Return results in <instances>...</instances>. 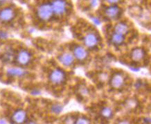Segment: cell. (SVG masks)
<instances>
[{"instance_id": "6da1fadb", "label": "cell", "mask_w": 151, "mask_h": 124, "mask_svg": "<svg viewBox=\"0 0 151 124\" xmlns=\"http://www.w3.org/2000/svg\"><path fill=\"white\" fill-rule=\"evenodd\" d=\"M53 12L51 6L49 4H44L37 9V16L42 20H49L51 17Z\"/></svg>"}, {"instance_id": "7a4b0ae2", "label": "cell", "mask_w": 151, "mask_h": 124, "mask_svg": "<svg viewBox=\"0 0 151 124\" xmlns=\"http://www.w3.org/2000/svg\"><path fill=\"white\" fill-rule=\"evenodd\" d=\"M51 6L53 12L58 15L64 14L67 11V3L65 0H53Z\"/></svg>"}, {"instance_id": "3957f363", "label": "cell", "mask_w": 151, "mask_h": 124, "mask_svg": "<svg viewBox=\"0 0 151 124\" xmlns=\"http://www.w3.org/2000/svg\"><path fill=\"white\" fill-rule=\"evenodd\" d=\"M65 79V74L61 69H55L50 74L49 80L52 83L55 85L61 84Z\"/></svg>"}, {"instance_id": "277c9868", "label": "cell", "mask_w": 151, "mask_h": 124, "mask_svg": "<svg viewBox=\"0 0 151 124\" xmlns=\"http://www.w3.org/2000/svg\"><path fill=\"white\" fill-rule=\"evenodd\" d=\"M83 41H84L85 46L88 47V48L93 49L98 45L99 39L96 33L90 32L85 35L84 39H83Z\"/></svg>"}, {"instance_id": "5b68a950", "label": "cell", "mask_w": 151, "mask_h": 124, "mask_svg": "<svg viewBox=\"0 0 151 124\" xmlns=\"http://www.w3.org/2000/svg\"><path fill=\"white\" fill-rule=\"evenodd\" d=\"M31 59V53L27 50H21L18 53L17 62L20 65H27L29 63Z\"/></svg>"}, {"instance_id": "8992f818", "label": "cell", "mask_w": 151, "mask_h": 124, "mask_svg": "<svg viewBox=\"0 0 151 124\" xmlns=\"http://www.w3.org/2000/svg\"><path fill=\"white\" fill-rule=\"evenodd\" d=\"M14 17L15 12L11 8H6L0 11V20L1 22H10L13 19Z\"/></svg>"}, {"instance_id": "52a82bcc", "label": "cell", "mask_w": 151, "mask_h": 124, "mask_svg": "<svg viewBox=\"0 0 151 124\" xmlns=\"http://www.w3.org/2000/svg\"><path fill=\"white\" fill-rule=\"evenodd\" d=\"M12 121L15 124H22L27 120V113L23 110H18L12 116Z\"/></svg>"}, {"instance_id": "ba28073f", "label": "cell", "mask_w": 151, "mask_h": 124, "mask_svg": "<svg viewBox=\"0 0 151 124\" xmlns=\"http://www.w3.org/2000/svg\"><path fill=\"white\" fill-rule=\"evenodd\" d=\"M124 83V78L121 74H115L110 81L111 86L114 89H119L123 86Z\"/></svg>"}, {"instance_id": "9c48e42d", "label": "cell", "mask_w": 151, "mask_h": 124, "mask_svg": "<svg viewBox=\"0 0 151 124\" xmlns=\"http://www.w3.org/2000/svg\"><path fill=\"white\" fill-rule=\"evenodd\" d=\"M73 55L75 58L78 60L83 61L85 60L88 55V53L86 50L81 46H76L73 49Z\"/></svg>"}, {"instance_id": "30bf717a", "label": "cell", "mask_w": 151, "mask_h": 124, "mask_svg": "<svg viewBox=\"0 0 151 124\" xmlns=\"http://www.w3.org/2000/svg\"><path fill=\"white\" fill-rule=\"evenodd\" d=\"M59 60L65 66H71L73 63V56L69 53H64L59 56Z\"/></svg>"}, {"instance_id": "8fae6325", "label": "cell", "mask_w": 151, "mask_h": 124, "mask_svg": "<svg viewBox=\"0 0 151 124\" xmlns=\"http://www.w3.org/2000/svg\"><path fill=\"white\" fill-rule=\"evenodd\" d=\"M105 13H106L107 17L111 19H114L116 18L120 13V9L117 6H110L106 10Z\"/></svg>"}, {"instance_id": "7c38bea8", "label": "cell", "mask_w": 151, "mask_h": 124, "mask_svg": "<svg viewBox=\"0 0 151 124\" xmlns=\"http://www.w3.org/2000/svg\"><path fill=\"white\" fill-rule=\"evenodd\" d=\"M144 50L141 48H136L135 49H134L132 51V53H131V58L132 59L134 60V61L138 62V61H141L143 58H144Z\"/></svg>"}, {"instance_id": "4fadbf2b", "label": "cell", "mask_w": 151, "mask_h": 124, "mask_svg": "<svg viewBox=\"0 0 151 124\" xmlns=\"http://www.w3.org/2000/svg\"><path fill=\"white\" fill-rule=\"evenodd\" d=\"M129 29L127 24L124 23H119L116 25L114 28V32L116 33L121 34V35H125L128 32Z\"/></svg>"}, {"instance_id": "5bb4252c", "label": "cell", "mask_w": 151, "mask_h": 124, "mask_svg": "<svg viewBox=\"0 0 151 124\" xmlns=\"http://www.w3.org/2000/svg\"><path fill=\"white\" fill-rule=\"evenodd\" d=\"M7 74L12 76H22L27 74V72L20 68H11L7 70Z\"/></svg>"}, {"instance_id": "9a60e30c", "label": "cell", "mask_w": 151, "mask_h": 124, "mask_svg": "<svg viewBox=\"0 0 151 124\" xmlns=\"http://www.w3.org/2000/svg\"><path fill=\"white\" fill-rule=\"evenodd\" d=\"M111 42L114 45H120L124 41V36L121 34L114 33L111 37Z\"/></svg>"}, {"instance_id": "2e32d148", "label": "cell", "mask_w": 151, "mask_h": 124, "mask_svg": "<svg viewBox=\"0 0 151 124\" xmlns=\"http://www.w3.org/2000/svg\"><path fill=\"white\" fill-rule=\"evenodd\" d=\"M101 115H102L103 117L106 119H110L111 117H112V115H113L112 110V109L109 107H103V108L102 109V110H101Z\"/></svg>"}, {"instance_id": "e0dca14e", "label": "cell", "mask_w": 151, "mask_h": 124, "mask_svg": "<svg viewBox=\"0 0 151 124\" xmlns=\"http://www.w3.org/2000/svg\"><path fill=\"white\" fill-rule=\"evenodd\" d=\"M12 56H13L12 51L8 50L4 53V54L2 57V60H4V62H9L10 60L12 59Z\"/></svg>"}, {"instance_id": "ac0fdd59", "label": "cell", "mask_w": 151, "mask_h": 124, "mask_svg": "<svg viewBox=\"0 0 151 124\" xmlns=\"http://www.w3.org/2000/svg\"><path fill=\"white\" fill-rule=\"evenodd\" d=\"M62 110H63V107L60 104H54L51 107V111L55 114H60Z\"/></svg>"}, {"instance_id": "d6986e66", "label": "cell", "mask_w": 151, "mask_h": 124, "mask_svg": "<svg viewBox=\"0 0 151 124\" xmlns=\"http://www.w3.org/2000/svg\"><path fill=\"white\" fill-rule=\"evenodd\" d=\"M75 124H90V121L88 119L85 117H80L76 120Z\"/></svg>"}, {"instance_id": "ffe728a7", "label": "cell", "mask_w": 151, "mask_h": 124, "mask_svg": "<svg viewBox=\"0 0 151 124\" xmlns=\"http://www.w3.org/2000/svg\"><path fill=\"white\" fill-rule=\"evenodd\" d=\"M98 0H91V4L92 6H96L98 5Z\"/></svg>"}, {"instance_id": "44dd1931", "label": "cell", "mask_w": 151, "mask_h": 124, "mask_svg": "<svg viewBox=\"0 0 151 124\" xmlns=\"http://www.w3.org/2000/svg\"><path fill=\"white\" fill-rule=\"evenodd\" d=\"M117 124H130V122L128 121L122 120V121H119Z\"/></svg>"}, {"instance_id": "7402d4cb", "label": "cell", "mask_w": 151, "mask_h": 124, "mask_svg": "<svg viewBox=\"0 0 151 124\" xmlns=\"http://www.w3.org/2000/svg\"><path fill=\"white\" fill-rule=\"evenodd\" d=\"M109 3H111V4H115V3L118 2L119 0H107Z\"/></svg>"}, {"instance_id": "603a6c76", "label": "cell", "mask_w": 151, "mask_h": 124, "mask_svg": "<svg viewBox=\"0 0 151 124\" xmlns=\"http://www.w3.org/2000/svg\"><path fill=\"white\" fill-rule=\"evenodd\" d=\"M92 19H93L94 22L96 24H100V21L98 20V19H96V18H94H94Z\"/></svg>"}, {"instance_id": "cb8c5ba5", "label": "cell", "mask_w": 151, "mask_h": 124, "mask_svg": "<svg viewBox=\"0 0 151 124\" xmlns=\"http://www.w3.org/2000/svg\"><path fill=\"white\" fill-rule=\"evenodd\" d=\"M27 124H37V123H36L35 121H29V123H27Z\"/></svg>"}]
</instances>
